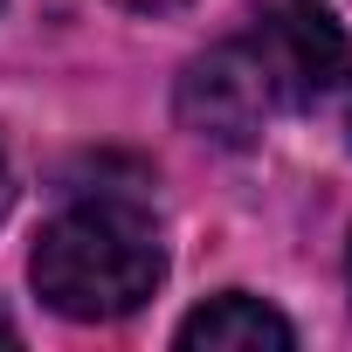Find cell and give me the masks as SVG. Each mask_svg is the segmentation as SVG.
<instances>
[{"label": "cell", "instance_id": "6da1fadb", "mask_svg": "<svg viewBox=\"0 0 352 352\" xmlns=\"http://www.w3.org/2000/svg\"><path fill=\"white\" fill-rule=\"evenodd\" d=\"M28 276L49 311H63L76 324H111V318H131L159 290L166 242H159V221L145 201L90 194V201H69L56 221H42Z\"/></svg>", "mask_w": 352, "mask_h": 352}, {"label": "cell", "instance_id": "3957f363", "mask_svg": "<svg viewBox=\"0 0 352 352\" xmlns=\"http://www.w3.org/2000/svg\"><path fill=\"white\" fill-rule=\"evenodd\" d=\"M118 8H131V14H173V8H187V0H118Z\"/></svg>", "mask_w": 352, "mask_h": 352}, {"label": "cell", "instance_id": "277c9868", "mask_svg": "<svg viewBox=\"0 0 352 352\" xmlns=\"http://www.w3.org/2000/svg\"><path fill=\"white\" fill-rule=\"evenodd\" d=\"M14 338H21V331H14V318H8V311H0V345H14Z\"/></svg>", "mask_w": 352, "mask_h": 352}, {"label": "cell", "instance_id": "7a4b0ae2", "mask_svg": "<svg viewBox=\"0 0 352 352\" xmlns=\"http://www.w3.org/2000/svg\"><path fill=\"white\" fill-rule=\"evenodd\" d=\"M173 338H180L187 352H290V345H297L290 318L270 311V304L249 297V290H221L214 304H201Z\"/></svg>", "mask_w": 352, "mask_h": 352}, {"label": "cell", "instance_id": "5b68a950", "mask_svg": "<svg viewBox=\"0 0 352 352\" xmlns=\"http://www.w3.org/2000/svg\"><path fill=\"white\" fill-rule=\"evenodd\" d=\"M0 214H8V159H0Z\"/></svg>", "mask_w": 352, "mask_h": 352}]
</instances>
